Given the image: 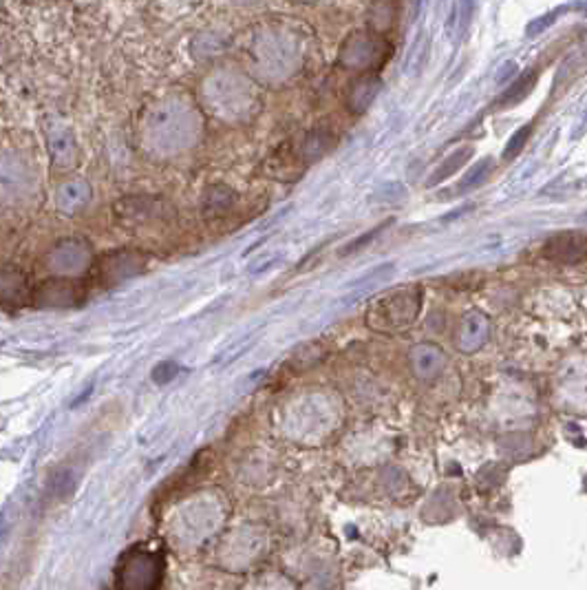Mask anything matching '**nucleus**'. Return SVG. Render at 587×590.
<instances>
[{"label":"nucleus","instance_id":"nucleus-1","mask_svg":"<svg viewBox=\"0 0 587 590\" xmlns=\"http://www.w3.org/2000/svg\"><path fill=\"white\" fill-rule=\"evenodd\" d=\"M420 312V292L417 290H394L387 297H380L366 321L378 332H398L409 328Z\"/></svg>","mask_w":587,"mask_h":590},{"label":"nucleus","instance_id":"nucleus-2","mask_svg":"<svg viewBox=\"0 0 587 590\" xmlns=\"http://www.w3.org/2000/svg\"><path fill=\"white\" fill-rule=\"evenodd\" d=\"M34 297L42 306H71L73 302H78L83 297V292L76 281L51 279L36 290Z\"/></svg>","mask_w":587,"mask_h":590},{"label":"nucleus","instance_id":"nucleus-3","mask_svg":"<svg viewBox=\"0 0 587 590\" xmlns=\"http://www.w3.org/2000/svg\"><path fill=\"white\" fill-rule=\"evenodd\" d=\"M394 272H396V266H394V263H380V266H376L374 270L364 272L362 276H358L355 281L349 283L351 292L347 294V297H342V302H345V304H355L360 297H366V294H370L376 285L387 283V281L394 276Z\"/></svg>","mask_w":587,"mask_h":590},{"label":"nucleus","instance_id":"nucleus-4","mask_svg":"<svg viewBox=\"0 0 587 590\" xmlns=\"http://www.w3.org/2000/svg\"><path fill=\"white\" fill-rule=\"evenodd\" d=\"M376 94H378V83L376 81L358 83L353 94H351V109L364 111L366 107H370V102L376 98Z\"/></svg>","mask_w":587,"mask_h":590},{"label":"nucleus","instance_id":"nucleus-5","mask_svg":"<svg viewBox=\"0 0 587 590\" xmlns=\"http://www.w3.org/2000/svg\"><path fill=\"white\" fill-rule=\"evenodd\" d=\"M177 374H179L177 362L164 360V362H160V365L155 367V370H153V381H155L158 385H168L171 381L177 379Z\"/></svg>","mask_w":587,"mask_h":590},{"label":"nucleus","instance_id":"nucleus-6","mask_svg":"<svg viewBox=\"0 0 587 590\" xmlns=\"http://www.w3.org/2000/svg\"><path fill=\"white\" fill-rule=\"evenodd\" d=\"M469 156V151H462V153H455L442 169H437L435 173H433V177H430V182L428 184H437V182H442V180H447L458 167H462V162H464V158Z\"/></svg>","mask_w":587,"mask_h":590},{"label":"nucleus","instance_id":"nucleus-7","mask_svg":"<svg viewBox=\"0 0 587 590\" xmlns=\"http://www.w3.org/2000/svg\"><path fill=\"white\" fill-rule=\"evenodd\" d=\"M387 226H389V221H385V224H383V226H378V229H374V231H370V233H364L362 237L353 239L351 244H347V246H345V250H342L340 255H349V253H355V250H360L362 246H366V244H370V242H374V239H376V237H378V235H380V233H383V231H385Z\"/></svg>","mask_w":587,"mask_h":590}]
</instances>
